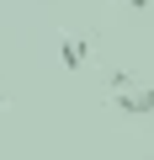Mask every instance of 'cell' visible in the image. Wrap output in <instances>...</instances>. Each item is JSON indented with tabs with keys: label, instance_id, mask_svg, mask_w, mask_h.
Wrapping results in <instances>:
<instances>
[{
	"label": "cell",
	"instance_id": "obj_1",
	"mask_svg": "<svg viewBox=\"0 0 154 160\" xmlns=\"http://www.w3.org/2000/svg\"><path fill=\"white\" fill-rule=\"evenodd\" d=\"M117 112L122 118H154V86H128V91H112Z\"/></svg>",
	"mask_w": 154,
	"mask_h": 160
},
{
	"label": "cell",
	"instance_id": "obj_2",
	"mask_svg": "<svg viewBox=\"0 0 154 160\" xmlns=\"http://www.w3.org/2000/svg\"><path fill=\"white\" fill-rule=\"evenodd\" d=\"M85 53H91V43H85V38H64V48H58L64 69H80V64H85Z\"/></svg>",
	"mask_w": 154,
	"mask_h": 160
},
{
	"label": "cell",
	"instance_id": "obj_3",
	"mask_svg": "<svg viewBox=\"0 0 154 160\" xmlns=\"http://www.w3.org/2000/svg\"><path fill=\"white\" fill-rule=\"evenodd\" d=\"M106 86H112V91H128L133 75H128V69H106Z\"/></svg>",
	"mask_w": 154,
	"mask_h": 160
},
{
	"label": "cell",
	"instance_id": "obj_4",
	"mask_svg": "<svg viewBox=\"0 0 154 160\" xmlns=\"http://www.w3.org/2000/svg\"><path fill=\"white\" fill-rule=\"evenodd\" d=\"M0 107H6V96H0Z\"/></svg>",
	"mask_w": 154,
	"mask_h": 160
}]
</instances>
